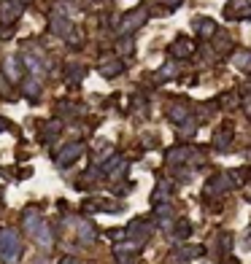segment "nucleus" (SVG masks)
<instances>
[{
    "instance_id": "1",
    "label": "nucleus",
    "mask_w": 251,
    "mask_h": 264,
    "mask_svg": "<svg viewBox=\"0 0 251 264\" xmlns=\"http://www.w3.org/2000/svg\"><path fill=\"white\" fill-rule=\"evenodd\" d=\"M0 256L8 264H16V259L22 256V243L16 229H0Z\"/></svg>"
},
{
    "instance_id": "2",
    "label": "nucleus",
    "mask_w": 251,
    "mask_h": 264,
    "mask_svg": "<svg viewBox=\"0 0 251 264\" xmlns=\"http://www.w3.org/2000/svg\"><path fill=\"white\" fill-rule=\"evenodd\" d=\"M22 14V3L19 0H8V3H0V19L3 22H14Z\"/></svg>"
},
{
    "instance_id": "3",
    "label": "nucleus",
    "mask_w": 251,
    "mask_h": 264,
    "mask_svg": "<svg viewBox=\"0 0 251 264\" xmlns=\"http://www.w3.org/2000/svg\"><path fill=\"white\" fill-rule=\"evenodd\" d=\"M3 70H5V76H8L11 81H19L22 78V60H16V57H5Z\"/></svg>"
},
{
    "instance_id": "4",
    "label": "nucleus",
    "mask_w": 251,
    "mask_h": 264,
    "mask_svg": "<svg viewBox=\"0 0 251 264\" xmlns=\"http://www.w3.org/2000/svg\"><path fill=\"white\" fill-rule=\"evenodd\" d=\"M78 154H81V146H68V148H62V151H60V157H57V162H60L62 167H65V165H71L73 159L78 157Z\"/></svg>"
},
{
    "instance_id": "5",
    "label": "nucleus",
    "mask_w": 251,
    "mask_h": 264,
    "mask_svg": "<svg viewBox=\"0 0 251 264\" xmlns=\"http://www.w3.org/2000/svg\"><path fill=\"white\" fill-rule=\"evenodd\" d=\"M22 62H25V65H27V70H30L33 76H38V73L43 70V62L38 60L36 54H30V51H27V54H22Z\"/></svg>"
},
{
    "instance_id": "6",
    "label": "nucleus",
    "mask_w": 251,
    "mask_h": 264,
    "mask_svg": "<svg viewBox=\"0 0 251 264\" xmlns=\"http://www.w3.org/2000/svg\"><path fill=\"white\" fill-rule=\"evenodd\" d=\"M33 237H36V243L41 245V248H49V245H51V232H49V227H46V224H43V227L38 229V232L33 234Z\"/></svg>"
},
{
    "instance_id": "7",
    "label": "nucleus",
    "mask_w": 251,
    "mask_h": 264,
    "mask_svg": "<svg viewBox=\"0 0 251 264\" xmlns=\"http://www.w3.org/2000/svg\"><path fill=\"white\" fill-rule=\"evenodd\" d=\"M25 227H27V232H30V234H36L38 229L43 227V221H41V219H36L33 213H27V219H25Z\"/></svg>"
},
{
    "instance_id": "8",
    "label": "nucleus",
    "mask_w": 251,
    "mask_h": 264,
    "mask_svg": "<svg viewBox=\"0 0 251 264\" xmlns=\"http://www.w3.org/2000/svg\"><path fill=\"white\" fill-rule=\"evenodd\" d=\"M38 92H41V84H38V78H30V81H25V95H27V97H36Z\"/></svg>"
},
{
    "instance_id": "9",
    "label": "nucleus",
    "mask_w": 251,
    "mask_h": 264,
    "mask_svg": "<svg viewBox=\"0 0 251 264\" xmlns=\"http://www.w3.org/2000/svg\"><path fill=\"white\" fill-rule=\"evenodd\" d=\"M51 25H54V33H60V35H68V30H71V25H68L65 19H60V16H54Z\"/></svg>"
},
{
    "instance_id": "10",
    "label": "nucleus",
    "mask_w": 251,
    "mask_h": 264,
    "mask_svg": "<svg viewBox=\"0 0 251 264\" xmlns=\"http://www.w3.org/2000/svg\"><path fill=\"white\" fill-rule=\"evenodd\" d=\"M78 234H81L84 240H92V229H89V224H81V227H78Z\"/></svg>"
},
{
    "instance_id": "11",
    "label": "nucleus",
    "mask_w": 251,
    "mask_h": 264,
    "mask_svg": "<svg viewBox=\"0 0 251 264\" xmlns=\"http://www.w3.org/2000/svg\"><path fill=\"white\" fill-rule=\"evenodd\" d=\"M5 127H8V124H5V119H0V132H3Z\"/></svg>"
},
{
    "instance_id": "12",
    "label": "nucleus",
    "mask_w": 251,
    "mask_h": 264,
    "mask_svg": "<svg viewBox=\"0 0 251 264\" xmlns=\"http://www.w3.org/2000/svg\"><path fill=\"white\" fill-rule=\"evenodd\" d=\"M62 264H78L76 259H65V262H62Z\"/></svg>"
}]
</instances>
